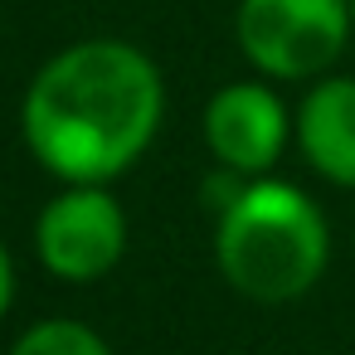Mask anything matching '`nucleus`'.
<instances>
[{"mask_svg":"<svg viewBox=\"0 0 355 355\" xmlns=\"http://www.w3.org/2000/svg\"><path fill=\"white\" fill-rule=\"evenodd\" d=\"M214 263L224 282L253 302H292L311 292L331 263L321 209L287 180H248L214 224Z\"/></svg>","mask_w":355,"mask_h":355,"instance_id":"f03ea898","label":"nucleus"},{"mask_svg":"<svg viewBox=\"0 0 355 355\" xmlns=\"http://www.w3.org/2000/svg\"><path fill=\"white\" fill-rule=\"evenodd\" d=\"M161 112V69L137 44L78 40L25 88L20 132L35 161L64 185H107L146 156Z\"/></svg>","mask_w":355,"mask_h":355,"instance_id":"f257e3e1","label":"nucleus"},{"mask_svg":"<svg viewBox=\"0 0 355 355\" xmlns=\"http://www.w3.org/2000/svg\"><path fill=\"white\" fill-rule=\"evenodd\" d=\"M350 25H355V0H350Z\"/></svg>","mask_w":355,"mask_h":355,"instance_id":"1a4fd4ad","label":"nucleus"},{"mask_svg":"<svg viewBox=\"0 0 355 355\" xmlns=\"http://www.w3.org/2000/svg\"><path fill=\"white\" fill-rule=\"evenodd\" d=\"M287 132H292V117L268 83H229L205 107L209 156L224 171H239L248 180H258L277 166V156L287 146Z\"/></svg>","mask_w":355,"mask_h":355,"instance_id":"39448f33","label":"nucleus"},{"mask_svg":"<svg viewBox=\"0 0 355 355\" xmlns=\"http://www.w3.org/2000/svg\"><path fill=\"white\" fill-rule=\"evenodd\" d=\"M239 49L268 78H321L350 40V0H239Z\"/></svg>","mask_w":355,"mask_h":355,"instance_id":"7ed1b4c3","label":"nucleus"},{"mask_svg":"<svg viewBox=\"0 0 355 355\" xmlns=\"http://www.w3.org/2000/svg\"><path fill=\"white\" fill-rule=\"evenodd\" d=\"M10 355H112V350H107V340L93 326L54 316V321H35L10 345Z\"/></svg>","mask_w":355,"mask_h":355,"instance_id":"0eeeda50","label":"nucleus"},{"mask_svg":"<svg viewBox=\"0 0 355 355\" xmlns=\"http://www.w3.org/2000/svg\"><path fill=\"white\" fill-rule=\"evenodd\" d=\"M10 302H15V263H10V248L0 243V316L10 311Z\"/></svg>","mask_w":355,"mask_h":355,"instance_id":"6e6552de","label":"nucleus"},{"mask_svg":"<svg viewBox=\"0 0 355 355\" xmlns=\"http://www.w3.org/2000/svg\"><path fill=\"white\" fill-rule=\"evenodd\" d=\"M292 132L316 175L331 185H355V78H316Z\"/></svg>","mask_w":355,"mask_h":355,"instance_id":"423d86ee","label":"nucleus"},{"mask_svg":"<svg viewBox=\"0 0 355 355\" xmlns=\"http://www.w3.org/2000/svg\"><path fill=\"white\" fill-rule=\"evenodd\" d=\"M35 248L59 282H98L127 253V214L103 185H64L35 219Z\"/></svg>","mask_w":355,"mask_h":355,"instance_id":"20e7f679","label":"nucleus"}]
</instances>
